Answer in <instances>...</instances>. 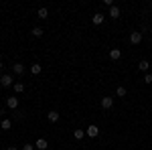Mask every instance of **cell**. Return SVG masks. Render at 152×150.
I'll use <instances>...</instances> for the list:
<instances>
[{
  "label": "cell",
  "mask_w": 152,
  "mask_h": 150,
  "mask_svg": "<svg viewBox=\"0 0 152 150\" xmlns=\"http://www.w3.org/2000/svg\"><path fill=\"white\" fill-rule=\"evenodd\" d=\"M0 85H2V87H10V85H14V79H12L10 73H6V75L0 77Z\"/></svg>",
  "instance_id": "obj_1"
},
{
  "label": "cell",
  "mask_w": 152,
  "mask_h": 150,
  "mask_svg": "<svg viewBox=\"0 0 152 150\" xmlns=\"http://www.w3.org/2000/svg\"><path fill=\"white\" fill-rule=\"evenodd\" d=\"M130 43H132V45H140V43H142V33L134 31V33L130 35Z\"/></svg>",
  "instance_id": "obj_2"
},
{
  "label": "cell",
  "mask_w": 152,
  "mask_h": 150,
  "mask_svg": "<svg viewBox=\"0 0 152 150\" xmlns=\"http://www.w3.org/2000/svg\"><path fill=\"white\" fill-rule=\"evenodd\" d=\"M114 108V97H102V110H112Z\"/></svg>",
  "instance_id": "obj_3"
},
{
  "label": "cell",
  "mask_w": 152,
  "mask_h": 150,
  "mask_svg": "<svg viewBox=\"0 0 152 150\" xmlns=\"http://www.w3.org/2000/svg\"><path fill=\"white\" fill-rule=\"evenodd\" d=\"M85 134H87L89 138H95V136L99 134V128L95 126V124H91V126H87V130H85Z\"/></svg>",
  "instance_id": "obj_4"
},
{
  "label": "cell",
  "mask_w": 152,
  "mask_h": 150,
  "mask_svg": "<svg viewBox=\"0 0 152 150\" xmlns=\"http://www.w3.org/2000/svg\"><path fill=\"white\" fill-rule=\"evenodd\" d=\"M6 105L10 110H16L18 108V97H6Z\"/></svg>",
  "instance_id": "obj_5"
},
{
  "label": "cell",
  "mask_w": 152,
  "mask_h": 150,
  "mask_svg": "<svg viewBox=\"0 0 152 150\" xmlns=\"http://www.w3.org/2000/svg\"><path fill=\"white\" fill-rule=\"evenodd\" d=\"M35 146H37L39 150H47V148H49V142H47L45 138H39V140L35 142Z\"/></svg>",
  "instance_id": "obj_6"
},
{
  "label": "cell",
  "mask_w": 152,
  "mask_h": 150,
  "mask_svg": "<svg viewBox=\"0 0 152 150\" xmlns=\"http://www.w3.org/2000/svg\"><path fill=\"white\" fill-rule=\"evenodd\" d=\"M12 71H14L16 75H23L24 73V65L23 63H14V65H12Z\"/></svg>",
  "instance_id": "obj_7"
},
{
  "label": "cell",
  "mask_w": 152,
  "mask_h": 150,
  "mask_svg": "<svg viewBox=\"0 0 152 150\" xmlns=\"http://www.w3.org/2000/svg\"><path fill=\"white\" fill-rule=\"evenodd\" d=\"M120 57H122V51H120V49H112V51H110V59H112V61H118Z\"/></svg>",
  "instance_id": "obj_8"
},
{
  "label": "cell",
  "mask_w": 152,
  "mask_h": 150,
  "mask_svg": "<svg viewBox=\"0 0 152 150\" xmlns=\"http://www.w3.org/2000/svg\"><path fill=\"white\" fill-rule=\"evenodd\" d=\"M138 69H140V71H148V69H150V61L142 59L140 63H138Z\"/></svg>",
  "instance_id": "obj_9"
},
{
  "label": "cell",
  "mask_w": 152,
  "mask_h": 150,
  "mask_svg": "<svg viewBox=\"0 0 152 150\" xmlns=\"http://www.w3.org/2000/svg\"><path fill=\"white\" fill-rule=\"evenodd\" d=\"M110 16H112V18H120V6L114 4V6L110 8Z\"/></svg>",
  "instance_id": "obj_10"
},
{
  "label": "cell",
  "mask_w": 152,
  "mask_h": 150,
  "mask_svg": "<svg viewBox=\"0 0 152 150\" xmlns=\"http://www.w3.org/2000/svg\"><path fill=\"white\" fill-rule=\"evenodd\" d=\"M41 71H43V65H39V63H33V65H31V73H33V75H39Z\"/></svg>",
  "instance_id": "obj_11"
},
{
  "label": "cell",
  "mask_w": 152,
  "mask_h": 150,
  "mask_svg": "<svg viewBox=\"0 0 152 150\" xmlns=\"http://www.w3.org/2000/svg\"><path fill=\"white\" fill-rule=\"evenodd\" d=\"M91 20H94V24H102V23H104V14H102V12H95Z\"/></svg>",
  "instance_id": "obj_12"
},
{
  "label": "cell",
  "mask_w": 152,
  "mask_h": 150,
  "mask_svg": "<svg viewBox=\"0 0 152 150\" xmlns=\"http://www.w3.org/2000/svg\"><path fill=\"white\" fill-rule=\"evenodd\" d=\"M10 126H12V122L8 118H4V120L0 122V128H2V130H10Z\"/></svg>",
  "instance_id": "obj_13"
},
{
  "label": "cell",
  "mask_w": 152,
  "mask_h": 150,
  "mask_svg": "<svg viewBox=\"0 0 152 150\" xmlns=\"http://www.w3.org/2000/svg\"><path fill=\"white\" fill-rule=\"evenodd\" d=\"M126 93H128V89H126L124 85H118V89H116V95H118V97H124Z\"/></svg>",
  "instance_id": "obj_14"
},
{
  "label": "cell",
  "mask_w": 152,
  "mask_h": 150,
  "mask_svg": "<svg viewBox=\"0 0 152 150\" xmlns=\"http://www.w3.org/2000/svg\"><path fill=\"white\" fill-rule=\"evenodd\" d=\"M47 118H49V122H59V114L55 112V110H53V112H49Z\"/></svg>",
  "instance_id": "obj_15"
},
{
  "label": "cell",
  "mask_w": 152,
  "mask_h": 150,
  "mask_svg": "<svg viewBox=\"0 0 152 150\" xmlns=\"http://www.w3.org/2000/svg\"><path fill=\"white\" fill-rule=\"evenodd\" d=\"M85 136V130H73V138L75 140H81Z\"/></svg>",
  "instance_id": "obj_16"
},
{
  "label": "cell",
  "mask_w": 152,
  "mask_h": 150,
  "mask_svg": "<svg viewBox=\"0 0 152 150\" xmlns=\"http://www.w3.org/2000/svg\"><path fill=\"white\" fill-rule=\"evenodd\" d=\"M37 14H39V18H49V10L45 8V6H43V8H39Z\"/></svg>",
  "instance_id": "obj_17"
},
{
  "label": "cell",
  "mask_w": 152,
  "mask_h": 150,
  "mask_svg": "<svg viewBox=\"0 0 152 150\" xmlns=\"http://www.w3.org/2000/svg\"><path fill=\"white\" fill-rule=\"evenodd\" d=\"M43 33H45V31H43L41 26H35V29L31 31V35H33V37H43Z\"/></svg>",
  "instance_id": "obj_18"
},
{
  "label": "cell",
  "mask_w": 152,
  "mask_h": 150,
  "mask_svg": "<svg viewBox=\"0 0 152 150\" xmlns=\"http://www.w3.org/2000/svg\"><path fill=\"white\" fill-rule=\"evenodd\" d=\"M12 87H14V91H16V93H23L24 91V83H14Z\"/></svg>",
  "instance_id": "obj_19"
},
{
  "label": "cell",
  "mask_w": 152,
  "mask_h": 150,
  "mask_svg": "<svg viewBox=\"0 0 152 150\" xmlns=\"http://www.w3.org/2000/svg\"><path fill=\"white\" fill-rule=\"evenodd\" d=\"M144 83H152V73H146L144 75Z\"/></svg>",
  "instance_id": "obj_20"
},
{
  "label": "cell",
  "mask_w": 152,
  "mask_h": 150,
  "mask_svg": "<svg viewBox=\"0 0 152 150\" xmlns=\"http://www.w3.org/2000/svg\"><path fill=\"white\" fill-rule=\"evenodd\" d=\"M23 150H35V146H33V144H24Z\"/></svg>",
  "instance_id": "obj_21"
},
{
  "label": "cell",
  "mask_w": 152,
  "mask_h": 150,
  "mask_svg": "<svg viewBox=\"0 0 152 150\" xmlns=\"http://www.w3.org/2000/svg\"><path fill=\"white\" fill-rule=\"evenodd\" d=\"M6 150H18V148H16V146H8Z\"/></svg>",
  "instance_id": "obj_22"
},
{
  "label": "cell",
  "mask_w": 152,
  "mask_h": 150,
  "mask_svg": "<svg viewBox=\"0 0 152 150\" xmlns=\"http://www.w3.org/2000/svg\"><path fill=\"white\" fill-rule=\"evenodd\" d=\"M2 67H4V63H2V61H0V71H2Z\"/></svg>",
  "instance_id": "obj_23"
},
{
  "label": "cell",
  "mask_w": 152,
  "mask_h": 150,
  "mask_svg": "<svg viewBox=\"0 0 152 150\" xmlns=\"http://www.w3.org/2000/svg\"><path fill=\"white\" fill-rule=\"evenodd\" d=\"M150 69H152V63H150Z\"/></svg>",
  "instance_id": "obj_24"
},
{
  "label": "cell",
  "mask_w": 152,
  "mask_h": 150,
  "mask_svg": "<svg viewBox=\"0 0 152 150\" xmlns=\"http://www.w3.org/2000/svg\"><path fill=\"white\" fill-rule=\"evenodd\" d=\"M150 6H152V4H150Z\"/></svg>",
  "instance_id": "obj_25"
}]
</instances>
